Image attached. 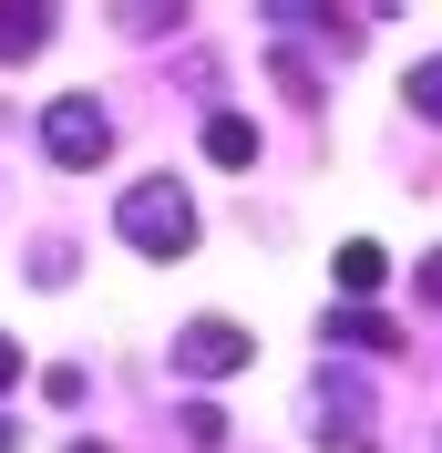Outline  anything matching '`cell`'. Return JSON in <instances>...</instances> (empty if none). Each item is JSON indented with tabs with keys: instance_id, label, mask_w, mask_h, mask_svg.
I'll list each match as a JSON object with an SVG mask.
<instances>
[{
	"instance_id": "8992f818",
	"label": "cell",
	"mask_w": 442,
	"mask_h": 453,
	"mask_svg": "<svg viewBox=\"0 0 442 453\" xmlns=\"http://www.w3.org/2000/svg\"><path fill=\"white\" fill-rule=\"evenodd\" d=\"M52 42V0H0V62H31Z\"/></svg>"
},
{
	"instance_id": "52a82bcc",
	"label": "cell",
	"mask_w": 442,
	"mask_h": 453,
	"mask_svg": "<svg viewBox=\"0 0 442 453\" xmlns=\"http://www.w3.org/2000/svg\"><path fill=\"white\" fill-rule=\"evenodd\" d=\"M330 268H339V310H360V299H370V288H381V279H391V257H381V248H370V237H350V248H339V257H330Z\"/></svg>"
},
{
	"instance_id": "30bf717a",
	"label": "cell",
	"mask_w": 442,
	"mask_h": 453,
	"mask_svg": "<svg viewBox=\"0 0 442 453\" xmlns=\"http://www.w3.org/2000/svg\"><path fill=\"white\" fill-rule=\"evenodd\" d=\"M175 433H186L195 453H226V412H217V402H186V423H175Z\"/></svg>"
},
{
	"instance_id": "3957f363",
	"label": "cell",
	"mask_w": 442,
	"mask_h": 453,
	"mask_svg": "<svg viewBox=\"0 0 442 453\" xmlns=\"http://www.w3.org/2000/svg\"><path fill=\"white\" fill-rule=\"evenodd\" d=\"M42 155L52 165H72V175H93L113 155V113L93 104V93H62V104H42Z\"/></svg>"
},
{
	"instance_id": "8fae6325",
	"label": "cell",
	"mask_w": 442,
	"mask_h": 453,
	"mask_svg": "<svg viewBox=\"0 0 442 453\" xmlns=\"http://www.w3.org/2000/svg\"><path fill=\"white\" fill-rule=\"evenodd\" d=\"M422 299H432V310H442V248L422 257Z\"/></svg>"
},
{
	"instance_id": "6da1fadb",
	"label": "cell",
	"mask_w": 442,
	"mask_h": 453,
	"mask_svg": "<svg viewBox=\"0 0 442 453\" xmlns=\"http://www.w3.org/2000/svg\"><path fill=\"white\" fill-rule=\"evenodd\" d=\"M113 237H124L134 257H165V268H175V257L195 248V196L175 186V175H144V186L113 196Z\"/></svg>"
},
{
	"instance_id": "5bb4252c",
	"label": "cell",
	"mask_w": 442,
	"mask_h": 453,
	"mask_svg": "<svg viewBox=\"0 0 442 453\" xmlns=\"http://www.w3.org/2000/svg\"><path fill=\"white\" fill-rule=\"evenodd\" d=\"M72 453H103V443H72Z\"/></svg>"
},
{
	"instance_id": "7c38bea8",
	"label": "cell",
	"mask_w": 442,
	"mask_h": 453,
	"mask_svg": "<svg viewBox=\"0 0 442 453\" xmlns=\"http://www.w3.org/2000/svg\"><path fill=\"white\" fill-rule=\"evenodd\" d=\"M11 381H21V350H11V340H0V392H11Z\"/></svg>"
},
{
	"instance_id": "9c48e42d",
	"label": "cell",
	"mask_w": 442,
	"mask_h": 453,
	"mask_svg": "<svg viewBox=\"0 0 442 453\" xmlns=\"http://www.w3.org/2000/svg\"><path fill=\"white\" fill-rule=\"evenodd\" d=\"M401 104H412L422 124H442V52H432V62H412V73H401Z\"/></svg>"
},
{
	"instance_id": "277c9868",
	"label": "cell",
	"mask_w": 442,
	"mask_h": 453,
	"mask_svg": "<svg viewBox=\"0 0 442 453\" xmlns=\"http://www.w3.org/2000/svg\"><path fill=\"white\" fill-rule=\"evenodd\" d=\"M257 340L237 330V319H186L175 330V381H226V371H248Z\"/></svg>"
},
{
	"instance_id": "4fadbf2b",
	"label": "cell",
	"mask_w": 442,
	"mask_h": 453,
	"mask_svg": "<svg viewBox=\"0 0 442 453\" xmlns=\"http://www.w3.org/2000/svg\"><path fill=\"white\" fill-rule=\"evenodd\" d=\"M11 443H21V433H11V412H0V453H11Z\"/></svg>"
},
{
	"instance_id": "5b68a950",
	"label": "cell",
	"mask_w": 442,
	"mask_h": 453,
	"mask_svg": "<svg viewBox=\"0 0 442 453\" xmlns=\"http://www.w3.org/2000/svg\"><path fill=\"white\" fill-rule=\"evenodd\" d=\"M319 340H330V350H401V330H391L381 310H339V299H330V319H319Z\"/></svg>"
},
{
	"instance_id": "ba28073f",
	"label": "cell",
	"mask_w": 442,
	"mask_h": 453,
	"mask_svg": "<svg viewBox=\"0 0 442 453\" xmlns=\"http://www.w3.org/2000/svg\"><path fill=\"white\" fill-rule=\"evenodd\" d=\"M206 165H226V175L257 165V124L248 113H217V124H206Z\"/></svg>"
},
{
	"instance_id": "7a4b0ae2",
	"label": "cell",
	"mask_w": 442,
	"mask_h": 453,
	"mask_svg": "<svg viewBox=\"0 0 442 453\" xmlns=\"http://www.w3.org/2000/svg\"><path fill=\"white\" fill-rule=\"evenodd\" d=\"M309 443L319 453H381V402H370V381H360V371H309Z\"/></svg>"
}]
</instances>
